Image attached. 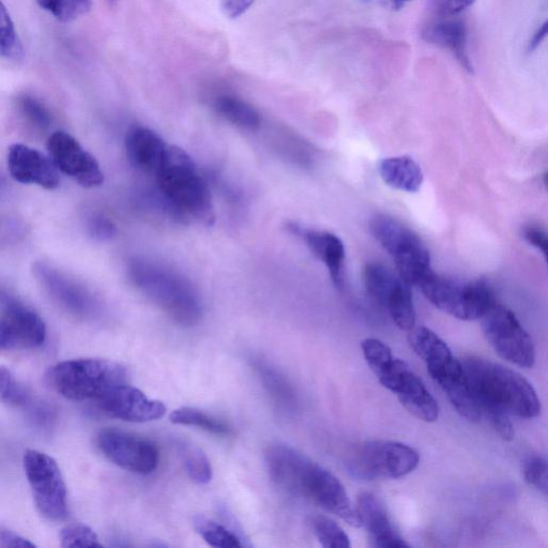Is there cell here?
<instances>
[{"mask_svg": "<svg viewBox=\"0 0 548 548\" xmlns=\"http://www.w3.org/2000/svg\"><path fill=\"white\" fill-rule=\"evenodd\" d=\"M271 480L288 493L307 498L353 527H360L356 508L344 485L322 465L287 445H271L265 452Z\"/></svg>", "mask_w": 548, "mask_h": 548, "instance_id": "obj_1", "label": "cell"}, {"mask_svg": "<svg viewBox=\"0 0 548 548\" xmlns=\"http://www.w3.org/2000/svg\"><path fill=\"white\" fill-rule=\"evenodd\" d=\"M461 362L482 416L496 411L523 419L540 416L538 394L521 374L481 357L471 356Z\"/></svg>", "mask_w": 548, "mask_h": 548, "instance_id": "obj_2", "label": "cell"}, {"mask_svg": "<svg viewBox=\"0 0 548 548\" xmlns=\"http://www.w3.org/2000/svg\"><path fill=\"white\" fill-rule=\"evenodd\" d=\"M156 178L163 200L175 219L204 225L215 222L210 189L187 151L178 146L167 147Z\"/></svg>", "mask_w": 548, "mask_h": 548, "instance_id": "obj_3", "label": "cell"}, {"mask_svg": "<svg viewBox=\"0 0 548 548\" xmlns=\"http://www.w3.org/2000/svg\"><path fill=\"white\" fill-rule=\"evenodd\" d=\"M132 284L173 321L184 327L201 322L203 306L191 282L164 265L134 258L128 267Z\"/></svg>", "mask_w": 548, "mask_h": 548, "instance_id": "obj_4", "label": "cell"}, {"mask_svg": "<svg viewBox=\"0 0 548 548\" xmlns=\"http://www.w3.org/2000/svg\"><path fill=\"white\" fill-rule=\"evenodd\" d=\"M127 377V370L115 361L75 359L54 365L45 380L68 400L97 401L113 388L126 384Z\"/></svg>", "mask_w": 548, "mask_h": 548, "instance_id": "obj_5", "label": "cell"}, {"mask_svg": "<svg viewBox=\"0 0 548 548\" xmlns=\"http://www.w3.org/2000/svg\"><path fill=\"white\" fill-rule=\"evenodd\" d=\"M434 306L461 321H478L496 304L493 288L485 281H461L434 271L421 285Z\"/></svg>", "mask_w": 548, "mask_h": 548, "instance_id": "obj_6", "label": "cell"}, {"mask_svg": "<svg viewBox=\"0 0 548 548\" xmlns=\"http://www.w3.org/2000/svg\"><path fill=\"white\" fill-rule=\"evenodd\" d=\"M420 463L419 453L398 441L372 440L349 456L347 469L364 481L399 479L413 473Z\"/></svg>", "mask_w": 548, "mask_h": 548, "instance_id": "obj_7", "label": "cell"}, {"mask_svg": "<svg viewBox=\"0 0 548 548\" xmlns=\"http://www.w3.org/2000/svg\"><path fill=\"white\" fill-rule=\"evenodd\" d=\"M481 319L486 341L502 359L520 368L534 367V341L511 310L496 303Z\"/></svg>", "mask_w": 548, "mask_h": 548, "instance_id": "obj_8", "label": "cell"}, {"mask_svg": "<svg viewBox=\"0 0 548 548\" xmlns=\"http://www.w3.org/2000/svg\"><path fill=\"white\" fill-rule=\"evenodd\" d=\"M24 469L39 513L49 521L67 519V487L55 460L48 454L28 450Z\"/></svg>", "mask_w": 548, "mask_h": 548, "instance_id": "obj_9", "label": "cell"}, {"mask_svg": "<svg viewBox=\"0 0 548 548\" xmlns=\"http://www.w3.org/2000/svg\"><path fill=\"white\" fill-rule=\"evenodd\" d=\"M97 444L105 458L132 474L147 476L157 469L159 450L151 441L129 433L106 429L97 437Z\"/></svg>", "mask_w": 548, "mask_h": 548, "instance_id": "obj_10", "label": "cell"}, {"mask_svg": "<svg viewBox=\"0 0 548 548\" xmlns=\"http://www.w3.org/2000/svg\"><path fill=\"white\" fill-rule=\"evenodd\" d=\"M48 149L57 169L74 179L80 186L90 189L103 184L104 175L98 161L69 133H53L48 142Z\"/></svg>", "mask_w": 548, "mask_h": 548, "instance_id": "obj_11", "label": "cell"}, {"mask_svg": "<svg viewBox=\"0 0 548 548\" xmlns=\"http://www.w3.org/2000/svg\"><path fill=\"white\" fill-rule=\"evenodd\" d=\"M33 271L38 283L60 308L80 318L93 316L97 312L98 303L94 296L66 273L43 262L36 263Z\"/></svg>", "mask_w": 548, "mask_h": 548, "instance_id": "obj_12", "label": "cell"}, {"mask_svg": "<svg viewBox=\"0 0 548 548\" xmlns=\"http://www.w3.org/2000/svg\"><path fill=\"white\" fill-rule=\"evenodd\" d=\"M102 413L114 419L144 423L162 419L166 414L165 405L152 400L139 389L121 384L97 400Z\"/></svg>", "mask_w": 548, "mask_h": 548, "instance_id": "obj_13", "label": "cell"}, {"mask_svg": "<svg viewBox=\"0 0 548 548\" xmlns=\"http://www.w3.org/2000/svg\"><path fill=\"white\" fill-rule=\"evenodd\" d=\"M2 319L8 334L10 350L32 349L41 346L47 338V327L42 318L20 302L6 294H0Z\"/></svg>", "mask_w": 548, "mask_h": 548, "instance_id": "obj_14", "label": "cell"}, {"mask_svg": "<svg viewBox=\"0 0 548 548\" xmlns=\"http://www.w3.org/2000/svg\"><path fill=\"white\" fill-rule=\"evenodd\" d=\"M8 169L11 177L24 185H37L55 190L60 185L58 169L42 152L23 144H14L8 151Z\"/></svg>", "mask_w": 548, "mask_h": 548, "instance_id": "obj_15", "label": "cell"}, {"mask_svg": "<svg viewBox=\"0 0 548 548\" xmlns=\"http://www.w3.org/2000/svg\"><path fill=\"white\" fill-rule=\"evenodd\" d=\"M286 227L289 233L306 242L318 260L326 265L333 286L341 291L345 284V247L343 241L332 233L310 230V228L297 223H288Z\"/></svg>", "mask_w": 548, "mask_h": 548, "instance_id": "obj_16", "label": "cell"}, {"mask_svg": "<svg viewBox=\"0 0 548 548\" xmlns=\"http://www.w3.org/2000/svg\"><path fill=\"white\" fill-rule=\"evenodd\" d=\"M356 510L360 527L368 531L374 547H409V544L395 530L383 502L375 495L371 493L361 494L357 499Z\"/></svg>", "mask_w": 548, "mask_h": 548, "instance_id": "obj_17", "label": "cell"}, {"mask_svg": "<svg viewBox=\"0 0 548 548\" xmlns=\"http://www.w3.org/2000/svg\"><path fill=\"white\" fill-rule=\"evenodd\" d=\"M453 17L455 15H447V18L430 23L423 29L422 39L448 50L468 73L473 74L474 67L467 48L466 25L462 20Z\"/></svg>", "mask_w": 548, "mask_h": 548, "instance_id": "obj_18", "label": "cell"}, {"mask_svg": "<svg viewBox=\"0 0 548 548\" xmlns=\"http://www.w3.org/2000/svg\"><path fill=\"white\" fill-rule=\"evenodd\" d=\"M167 147L169 145L156 132L144 127L132 128L126 137V152L131 165L149 175L156 176Z\"/></svg>", "mask_w": 548, "mask_h": 548, "instance_id": "obj_19", "label": "cell"}, {"mask_svg": "<svg viewBox=\"0 0 548 548\" xmlns=\"http://www.w3.org/2000/svg\"><path fill=\"white\" fill-rule=\"evenodd\" d=\"M370 230L380 246L393 257L394 262L425 246L415 232L389 216L374 217L370 223Z\"/></svg>", "mask_w": 548, "mask_h": 548, "instance_id": "obj_20", "label": "cell"}, {"mask_svg": "<svg viewBox=\"0 0 548 548\" xmlns=\"http://www.w3.org/2000/svg\"><path fill=\"white\" fill-rule=\"evenodd\" d=\"M446 393L450 403L463 418L479 422L482 410L465 376L462 362L456 361L451 367L433 378Z\"/></svg>", "mask_w": 548, "mask_h": 548, "instance_id": "obj_21", "label": "cell"}, {"mask_svg": "<svg viewBox=\"0 0 548 548\" xmlns=\"http://www.w3.org/2000/svg\"><path fill=\"white\" fill-rule=\"evenodd\" d=\"M411 415L424 422H435L439 417L437 401L422 380L409 369L404 371L393 392Z\"/></svg>", "mask_w": 548, "mask_h": 548, "instance_id": "obj_22", "label": "cell"}, {"mask_svg": "<svg viewBox=\"0 0 548 548\" xmlns=\"http://www.w3.org/2000/svg\"><path fill=\"white\" fill-rule=\"evenodd\" d=\"M408 342L425 362L431 377L448 368L456 360L447 343L429 328L420 326L409 330Z\"/></svg>", "mask_w": 548, "mask_h": 548, "instance_id": "obj_23", "label": "cell"}, {"mask_svg": "<svg viewBox=\"0 0 548 548\" xmlns=\"http://www.w3.org/2000/svg\"><path fill=\"white\" fill-rule=\"evenodd\" d=\"M379 174L389 187L407 193L418 192L423 184L421 167L406 156L383 160L379 164Z\"/></svg>", "mask_w": 548, "mask_h": 548, "instance_id": "obj_24", "label": "cell"}, {"mask_svg": "<svg viewBox=\"0 0 548 548\" xmlns=\"http://www.w3.org/2000/svg\"><path fill=\"white\" fill-rule=\"evenodd\" d=\"M253 367L271 400L282 410L294 409L297 398L295 390L292 384L288 382V379L262 359L254 360Z\"/></svg>", "mask_w": 548, "mask_h": 548, "instance_id": "obj_25", "label": "cell"}, {"mask_svg": "<svg viewBox=\"0 0 548 548\" xmlns=\"http://www.w3.org/2000/svg\"><path fill=\"white\" fill-rule=\"evenodd\" d=\"M217 114L236 127L254 131L261 126V115L253 106L233 96H222L215 102Z\"/></svg>", "mask_w": 548, "mask_h": 548, "instance_id": "obj_26", "label": "cell"}, {"mask_svg": "<svg viewBox=\"0 0 548 548\" xmlns=\"http://www.w3.org/2000/svg\"><path fill=\"white\" fill-rule=\"evenodd\" d=\"M363 281L369 295L376 300L380 306L385 307L390 296L399 286L402 279L399 274L394 273L388 267L372 263L367 265L363 271Z\"/></svg>", "mask_w": 548, "mask_h": 548, "instance_id": "obj_27", "label": "cell"}, {"mask_svg": "<svg viewBox=\"0 0 548 548\" xmlns=\"http://www.w3.org/2000/svg\"><path fill=\"white\" fill-rule=\"evenodd\" d=\"M385 308L392 321L401 330L409 331L416 325V310L411 286L402 280L388 299Z\"/></svg>", "mask_w": 548, "mask_h": 548, "instance_id": "obj_28", "label": "cell"}, {"mask_svg": "<svg viewBox=\"0 0 548 548\" xmlns=\"http://www.w3.org/2000/svg\"><path fill=\"white\" fill-rule=\"evenodd\" d=\"M170 420L174 424L195 426V428H199L217 436H228L232 434L230 426L196 408H178L170 415Z\"/></svg>", "mask_w": 548, "mask_h": 548, "instance_id": "obj_29", "label": "cell"}, {"mask_svg": "<svg viewBox=\"0 0 548 548\" xmlns=\"http://www.w3.org/2000/svg\"><path fill=\"white\" fill-rule=\"evenodd\" d=\"M193 524L197 534L212 547L237 548L243 546L238 535L205 516H196Z\"/></svg>", "mask_w": 548, "mask_h": 548, "instance_id": "obj_30", "label": "cell"}, {"mask_svg": "<svg viewBox=\"0 0 548 548\" xmlns=\"http://www.w3.org/2000/svg\"><path fill=\"white\" fill-rule=\"evenodd\" d=\"M24 55L22 41L11 15L0 0V58L18 60Z\"/></svg>", "mask_w": 548, "mask_h": 548, "instance_id": "obj_31", "label": "cell"}, {"mask_svg": "<svg viewBox=\"0 0 548 548\" xmlns=\"http://www.w3.org/2000/svg\"><path fill=\"white\" fill-rule=\"evenodd\" d=\"M311 526L318 542L326 548H349L346 532L336 522L324 515L312 517Z\"/></svg>", "mask_w": 548, "mask_h": 548, "instance_id": "obj_32", "label": "cell"}, {"mask_svg": "<svg viewBox=\"0 0 548 548\" xmlns=\"http://www.w3.org/2000/svg\"><path fill=\"white\" fill-rule=\"evenodd\" d=\"M38 5L60 22H72L87 14L93 0H37Z\"/></svg>", "mask_w": 548, "mask_h": 548, "instance_id": "obj_33", "label": "cell"}, {"mask_svg": "<svg viewBox=\"0 0 548 548\" xmlns=\"http://www.w3.org/2000/svg\"><path fill=\"white\" fill-rule=\"evenodd\" d=\"M361 348L365 361L377 378L390 369L395 358L387 344L377 339H365Z\"/></svg>", "mask_w": 548, "mask_h": 548, "instance_id": "obj_34", "label": "cell"}, {"mask_svg": "<svg viewBox=\"0 0 548 548\" xmlns=\"http://www.w3.org/2000/svg\"><path fill=\"white\" fill-rule=\"evenodd\" d=\"M182 456H184L187 474L193 482L205 485L212 480V466L202 449L186 446L182 449Z\"/></svg>", "mask_w": 548, "mask_h": 548, "instance_id": "obj_35", "label": "cell"}, {"mask_svg": "<svg viewBox=\"0 0 548 548\" xmlns=\"http://www.w3.org/2000/svg\"><path fill=\"white\" fill-rule=\"evenodd\" d=\"M18 108L22 116L39 130H47L51 127L52 116L47 106L40 100L30 95H23L18 99Z\"/></svg>", "mask_w": 548, "mask_h": 548, "instance_id": "obj_36", "label": "cell"}, {"mask_svg": "<svg viewBox=\"0 0 548 548\" xmlns=\"http://www.w3.org/2000/svg\"><path fill=\"white\" fill-rule=\"evenodd\" d=\"M0 401L10 406L28 404L30 395L6 367H0Z\"/></svg>", "mask_w": 548, "mask_h": 548, "instance_id": "obj_37", "label": "cell"}, {"mask_svg": "<svg viewBox=\"0 0 548 548\" xmlns=\"http://www.w3.org/2000/svg\"><path fill=\"white\" fill-rule=\"evenodd\" d=\"M60 545L73 547H102L96 532L85 525H69L60 532Z\"/></svg>", "mask_w": 548, "mask_h": 548, "instance_id": "obj_38", "label": "cell"}, {"mask_svg": "<svg viewBox=\"0 0 548 548\" xmlns=\"http://www.w3.org/2000/svg\"><path fill=\"white\" fill-rule=\"evenodd\" d=\"M524 477L528 484L547 496L548 476L547 462L541 456H534L526 461L524 465Z\"/></svg>", "mask_w": 548, "mask_h": 548, "instance_id": "obj_39", "label": "cell"}, {"mask_svg": "<svg viewBox=\"0 0 548 548\" xmlns=\"http://www.w3.org/2000/svg\"><path fill=\"white\" fill-rule=\"evenodd\" d=\"M87 230L91 237L98 240H110L117 234L116 225L102 213H94L88 218Z\"/></svg>", "mask_w": 548, "mask_h": 548, "instance_id": "obj_40", "label": "cell"}, {"mask_svg": "<svg viewBox=\"0 0 548 548\" xmlns=\"http://www.w3.org/2000/svg\"><path fill=\"white\" fill-rule=\"evenodd\" d=\"M485 416L489 418L493 429L502 439L506 441L513 440L515 433L509 415L496 411V413L486 414Z\"/></svg>", "mask_w": 548, "mask_h": 548, "instance_id": "obj_41", "label": "cell"}, {"mask_svg": "<svg viewBox=\"0 0 548 548\" xmlns=\"http://www.w3.org/2000/svg\"><path fill=\"white\" fill-rule=\"evenodd\" d=\"M255 3V0H220V7L225 17L237 19L245 14Z\"/></svg>", "mask_w": 548, "mask_h": 548, "instance_id": "obj_42", "label": "cell"}, {"mask_svg": "<svg viewBox=\"0 0 548 548\" xmlns=\"http://www.w3.org/2000/svg\"><path fill=\"white\" fill-rule=\"evenodd\" d=\"M523 237L530 246L541 251L545 257L547 256V236L542 228L534 225L527 226L524 228Z\"/></svg>", "mask_w": 548, "mask_h": 548, "instance_id": "obj_43", "label": "cell"}, {"mask_svg": "<svg viewBox=\"0 0 548 548\" xmlns=\"http://www.w3.org/2000/svg\"><path fill=\"white\" fill-rule=\"evenodd\" d=\"M36 545L15 534L14 531L0 526V548H33Z\"/></svg>", "mask_w": 548, "mask_h": 548, "instance_id": "obj_44", "label": "cell"}, {"mask_svg": "<svg viewBox=\"0 0 548 548\" xmlns=\"http://www.w3.org/2000/svg\"><path fill=\"white\" fill-rule=\"evenodd\" d=\"M475 2L476 0H438L441 12L446 15H458Z\"/></svg>", "mask_w": 548, "mask_h": 548, "instance_id": "obj_45", "label": "cell"}, {"mask_svg": "<svg viewBox=\"0 0 548 548\" xmlns=\"http://www.w3.org/2000/svg\"><path fill=\"white\" fill-rule=\"evenodd\" d=\"M547 32H548V23L544 22L537 29V32L534 34V36L531 37V39L528 42L527 50L529 53L535 52L540 47V45L542 44V42L547 36Z\"/></svg>", "mask_w": 548, "mask_h": 548, "instance_id": "obj_46", "label": "cell"}, {"mask_svg": "<svg viewBox=\"0 0 548 548\" xmlns=\"http://www.w3.org/2000/svg\"><path fill=\"white\" fill-rule=\"evenodd\" d=\"M7 350H10L8 334L2 319H0V353L7 352Z\"/></svg>", "mask_w": 548, "mask_h": 548, "instance_id": "obj_47", "label": "cell"}, {"mask_svg": "<svg viewBox=\"0 0 548 548\" xmlns=\"http://www.w3.org/2000/svg\"><path fill=\"white\" fill-rule=\"evenodd\" d=\"M383 2L389 9L393 11H400L408 3L413 2V0H383Z\"/></svg>", "mask_w": 548, "mask_h": 548, "instance_id": "obj_48", "label": "cell"}, {"mask_svg": "<svg viewBox=\"0 0 548 548\" xmlns=\"http://www.w3.org/2000/svg\"><path fill=\"white\" fill-rule=\"evenodd\" d=\"M4 186H5V180L2 177H0V190H2Z\"/></svg>", "mask_w": 548, "mask_h": 548, "instance_id": "obj_49", "label": "cell"}, {"mask_svg": "<svg viewBox=\"0 0 548 548\" xmlns=\"http://www.w3.org/2000/svg\"><path fill=\"white\" fill-rule=\"evenodd\" d=\"M108 2L111 4V5H115L119 2V0H108Z\"/></svg>", "mask_w": 548, "mask_h": 548, "instance_id": "obj_50", "label": "cell"}]
</instances>
